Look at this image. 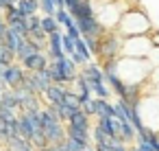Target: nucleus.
Instances as JSON below:
<instances>
[{
	"label": "nucleus",
	"instance_id": "nucleus-1",
	"mask_svg": "<svg viewBox=\"0 0 159 151\" xmlns=\"http://www.w3.org/2000/svg\"><path fill=\"white\" fill-rule=\"evenodd\" d=\"M150 70H152V66L148 64V59H135V57L118 59V77L126 85H146Z\"/></svg>",
	"mask_w": 159,
	"mask_h": 151
},
{
	"label": "nucleus",
	"instance_id": "nucleus-2",
	"mask_svg": "<svg viewBox=\"0 0 159 151\" xmlns=\"http://www.w3.org/2000/svg\"><path fill=\"white\" fill-rule=\"evenodd\" d=\"M116 31L120 33L122 40H126V37L148 35V33L152 31V27H150V20H148V16H146L144 11H139V9H129V11L122 13V18H120V22H118V27H116Z\"/></svg>",
	"mask_w": 159,
	"mask_h": 151
},
{
	"label": "nucleus",
	"instance_id": "nucleus-3",
	"mask_svg": "<svg viewBox=\"0 0 159 151\" xmlns=\"http://www.w3.org/2000/svg\"><path fill=\"white\" fill-rule=\"evenodd\" d=\"M48 72H50L52 83L63 85V88H70V83L79 77L81 68L66 55V57H61V59H57V61H50V64H48Z\"/></svg>",
	"mask_w": 159,
	"mask_h": 151
},
{
	"label": "nucleus",
	"instance_id": "nucleus-4",
	"mask_svg": "<svg viewBox=\"0 0 159 151\" xmlns=\"http://www.w3.org/2000/svg\"><path fill=\"white\" fill-rule=\"evenodd\" d=\"M137 112H139V118H142L144 127H148L152 131H159V96L157 94L146 92L139 99Z\"/></svg>",
	"mask_w": 159,
	"mask_h": 151
},
{
	"label": "nucleus",
	"instance_id": "nucleus-5",
	"mask_svg": "<svg viewBox=\"0 0 159 151\" xmlns=\"http://www.w3.org/2000/svg\"><path fill=\"white\" fill-rule=\"evenodd\" d=\"M152 44L148 35H139V37H126L122 42V53L120 57H135V59H146L150 53Z\"/></svg>",
	"mask_w": 159,
	"mask_h": 151
},
{
	"label": "nucleus",
	"instance_id": "nucleus-6",
	"mask_svg": "<svg viewBox=\"0 0 159 151\" xmlns=\"http://www.w3.org/2000/svg\"><path fill=\"white\" fill-rule=\"evenodd\" d=\"M122 37L118 31H107L102 37H100V53H98V59L105 61V59H118L120 53H122Z\"/></svg>",
	"mask_w": 159,
	"mask_h": 151
},
{
	"label": "nucleus",
	"instance_id": "nucleus-7",
	"mask_svg": "<svg viewBox=\"0 0 159 151\" xmlns=\"http://www.w3.org/2000/svg\"><path fill=\"white\" fill-rule=\"evenodd\" d=\"M24 75H26L24 66H22L20 61H13V64H9V66L5 68L2 77H0V83H2V88H11V90H16V88L22 85Z\"/></svg>",
	"mask_w": 159,
	"mask_h": 151
},
{
	"label": "nucleus",
	"instance_id": "nucleus-8",
	"mask_svg": "<svg viewBox=\"0 0 159 151\" xmlns=\"http://www.w3.org/2000/svg\"><path fill=\"white\" fill-rule=\"evenodd\" d=\"M76 27L81 31V37H102L107 29L98 22V18H87V20H76Z\"/></svg>",
	"mask_w": 159,
	"mask_h": 151
},
{
	"label": "nucleus",
	"instance_id": "nucleus-9",
	"mask_svg": "<svg viewBox=\"0 0 159 151\" xmlns=\"http://www.w3.org/2000/svg\"><path fill=\"white\" fill-rule=\"evenodd\" d=\"M61 37H63V29L57 31V33H50L48 40H46V48H44V53L48 55L50 61H57V59L66 57V55H63V48H61Z\"/></svg>",
	"mask_w": 159,
	"mask_h": 151
},
{
	"label": "nucleus",
	"instance_id": "nucleus-10",
	"mask_svg": "<svg viewBox=\"0 0 159 151\" xmlns=\"http://www.w3.org/2000/svg\"><path fill=\"white\" fill-rule=\"evenodd\" d=\"M48 64H50V59H48V55L44 51L42 53H35V55H31L29 59L22 61V66H24L26 72H39V70L48 68Z\"/></svg>",
	"mask_w": 159,
	"mask_h": 151
},
{
	"label": "nucleus",
	"instance_id": "nucleus-11",
	"mask_svg": "<svg viewBox=\"0 0 159 151\" xmlns=\"http://www.w3.org/2000/svg\"><path fill=\"white\" fill-rule=\"evenodd\" d=\"M66 90H68V88L52 83V85H50V88H48V90L42 94V101H44V105H52V107L61 105V103H63V96H66Z\"/></svg>",
	"mask_w": 159,
	"mask_h": 151
},
{
	"label": "nucleus",
	"instance_id": "nucleus-12",
	"mask_svg": "<svg viewBox=\"0 0 159 151\" xmlns=\"http://www.w3.org/2000/svg\"><path fill=\"white\" fill-rule=\"evenodd\" d=\"M81 75L87 79V81H105V70H102V66H100V61H89V64H85L83 68H81Z\"/></svg>",
	"mask_w": 159,
	"mask_h": 151
},
{
	"label": "nucleus",
	"instance_id": "nucleus-13",
	"mask_svg": "<svg viewBox=\"0 0 159 151\" xmlns=\"http://www.w3.org/2000/svg\"><path fill=\"white\" fill-rule=\"evenodd\" d=\"M44 134H46L48 144H61L66 140V123H55V125L46 127Z\"/></svg>",
	"mask_w": 159,
	"mask_h": 151
},
{
	"label": "nucleus",
	"instance_id": "nucleus-14",
	"mask_svg": "<svg viewBox=\"0 0 159 151\" xmlns=\"http://www.w3.org/2000/svg\"><path fill=\"white\" fill-rule=\"evenodd\" d=\"M66 136L72 138V140H76V142H81L83 147H92L94 144L92 142V129H76V127L66 125Z\"/></svg>",
	"mask_w": 159,
	"mask_h": 151
},
{
	"label": "nucleus",
	"instance_id": "nucleus-15",
	"mask_svg": "<svg viewBox=\"0 0 159 151\" xmlns=\"http://www.w3.org/2000/svg\"><path fill=\"white\" fill-rule=\"evenodd\" d=\"M89 83V92L94 99H107V101H113V92L109 88L107 81H87Z\"/></svg>",
	"mask_w": 159,
	"mask_h": 151
},
{
	"label": "nucleus",
	"instance_id": "nucleus-16",
	"mask_svg": "<svg viewBox=\"0 0 159 151\" xmlns=\"http://www.w3.org/2000/svg\"><path fill=\"white\" fill-rule=\"evenodd\" d=\"M105 81L109 83V88H111V92H113V99L124 101V96H126V83H124L118 75H105Z\"/></svg>",
	"mask_w": 159,
	"mask_h": 151
},
{
	"label": "nucleus",
	"instance_id": "nucleus-17",
	"mask_svg": "<svg viewBox=\"0 0 159 151\" xmlns=\"http://www.w3.org/2000/svg\"><path fill=\"white\" fill-rule=\"evenodd\" d=\"M66 125H70V127H76V129H92V125H94V118H92V116H87L83 110H76V112L70 116V120H68Z\"/></svg>",
	"mask_w": 159,
	"mask_h": 151
},
{
	"label": "nucleus",
	"instance_id": "nucleus-18",
	"mask_svg": "<svg viewBox=\"0 0 159 151\" xmlns=\"http://www.w3.org/2000/svg\"><path fill=\"white\" fill-rule=\"evenodd\" d=\"M0 105L9 107V110H16L20 114V96H18V92L11 90V88H5L2 94H0Z\"/></svg>",
	"mask_w": 159,
	"mask_h": 151
},
{
	"label": "nucleus",
	"instance_id": "nucleus-19",
	"mask_svg": "<svg viewBox=\"0 0 159 151\" xmlns=\"http://www.w3.org/2000/svg\"><path fill=\"white\" fill-rule=\"evenodd\" d=\"M102 118H113V101L96 99V114H94V120H102Z\"/></svg>",
	"mask_w": 159,
	"mask_h": 151
},
{
	"label": "nucleus",
	"instance_id": "nucleus-20",
	"mask_svg": "<svg viewBox=\"0 0 159 151\" xmlns=\"http://www.w3.org/2000/svg\"><path fill=\"white\" fill-rule=\"evenodd\" d=\"M135 138H137V129H135L131 123H120V129H118V140L131 147V144H135Z\"/></svg>",
	"mask_w": 159,
	"mask_h": 151
},
{
	"label": "nucleus",
	"instance_id": "nucleus-21",
	"mask_svg": "<svg viewBox=\"0 0 159 151\" xmlns=\"http://www.w3.org/2000/svg\"><path fill=\"white\" fill-rule=\"evenodd\" d=\"M42 51H44V46H39V44H37V42H33V40H26V44L16 53V59L22 64L24 59H29V57H31V55H35V53H42Z\"/></svg>",
	"mask_w": 159,
	"mask_h": 151
},
{
	"label": "nucleus",
	"instance_id": "nucleus-22",
	"mask_svg": "<svg viewBox=\"0 0 159 151\" xmlns=\"http://www.w3.org/2000/svg\"><path fill=\"white\" fill-rule=\"evenodd\" d=\"M16 7L22 13V18H29V16H35L39 11V0H18Z\"/></svg>",
	"mask_w": 159,
	"mask_h": 151
},
{
	"label": "nucleus",
	"instance_id": "nucleus-23",
	"mask_svg": "<svg viewBox=\"0 0 159 151\" xmlns=\"http://www.w3.org/2000/svg\"><path fill=\"white\" fill-rule=\"evenodd\" d=\"M26 40L29 37H22V35H18V33H13V31H7V40H5V46L9 48V51H13V53H18L24 44H26Z\"/></svg>",
	"mask_w": 159,
	"mask_h": 151
},
{
	"label": "nucleus",
	"instance_id": "nucleus-24",
	"mask_svg": "<svg viewBox=\"0 0 159 151\" xmlns=\"http://www.w3.org/2000/svg\"><path fill=\"white\" fill-rule=\"evenodd\" d=\"M5 147H7L9 151H35L33 142H31V140H24V138H13V140H9Z\"/></svg>",
	"mask_w": 159,
	"mask_h": 151
},
{
	"label": "nucleus",
	"instance_id": "nucleus-25",
	"mask_svg": "<svg viewBox=\"0 0 159 151\" xmlns=\"http://www.w3.org/2000/svg\"><path fill=\"white\" fill-rule=\"evenodd\" d=\"M42 31H44L46 35H50V33L61 31V27H59V22L55 20V16H42Z\"/></svg>",
	"mask_w": 159,
	"mask_h": 151
},
{
	"label": "nucleus",
	"instance_id": "nucleus-26",
	"mask_svg": "<svg viewBox=\"0 0 159 151\" xmlns=\"http://www.w3.org/2000/svg\"><path fill=\"white\" fill-rule=\"evenodd\" d=\"M2 18H5V22H7L9 27H11V24H16V22H20V20H24L16 5H11L9 9H5V11H2Z\"/></svg>",
	"mask_w": 159,
	"mask_h": 151
},
{
	"label": "nucleus",
	"instance_id": "nucleus-27",
	"mask_svg": "<svg viewBox=\"0 0 159 151\" xmlns=\"http://www.w3.org/2000/svg\"><path fill=\"white\" fill-rule=\"evenodd\" d=\"M61 29H63V33H66L68 37H72V40H79V37H81V31H79V27H76V20H74V18H70Z\"/></svg>",
	"mask_w": 159,
	"mask_h": 151
},
{
	"label": "nucleus",
	"instance_id": "nucleus-28",
	"mask_svg": "<svg viewBox=\"0 0 159 151\" xmlns=\"http://www.w3.org/2000/svg\"><path fill=\"white\" fill-rule=\"evenodd\" d=\"M63 105H68V107H70V110H74V112H76V110H81V101H79V96H76V94H74V92H72L70 88L66 90V96H63Z\"/></svg>",
	"mask_w": 159,
	"mask_h": 151
},
{
	"label": "nucleus",
	"instance_id": "nucleus-29",
	"mask_svg": "<svg viewBox=\"0 0 159 151\" xmlns=\"http://www.w3.org/2000/svg\"><path fill=\"white\" fill-rule=\"evenodd\" d=\"M92 142H94V144H96V142H111V140H109V136L102 131V127H100L98 123H94V125H92Z\"/></svg>",
	"mask_w": 159,
	"mask_h": 151
},
{
	"label": "nucleus",
	"instance_id": "nucleus-30",
	"mask_svg": "<svg viewBox=\"0 0 159 151\" xmlns=\"http://www.w3.org/2000/svg\"><path fill=\"white\" fill-rule=\"evenodd\" d=\"M13 61H18V59H16V53L9 51L5 44H0V64H2V66H9V64H13Z\"/></svg>",
	"mask_w": 159,
	"mask_h": 151
},
{
	"label": "nucleus",
	"instance_id": "nucleus-31",
	"mask_svg": "<svg viewBox=\"0 0 159 151\" xmlns=\"http://www.w3.org/2000/svg\"><path fill=\"white\" fill-rule=\"evenodd\" d=\"M24 22H26V29H29V33H33V31H42V16H39V13L24 18Z\"/></svg>",
	"mask_w": 159,
	"mask_h": 151
},
{
	"label": "nucleus",
	"instance_id": "nucleus-32",
	"mask_svg": "<svg viewBox=\"0 0 159 151\" xmlns=\"http://www.w3.org/2000/svg\"><path fill=\"white\" fill-rule=\"evenodd\" d=\"M59 147H61V151H85V149H87V147H83L81 142H76V140H72V138H68V136H66V140H63Z\"/></svg>",
	"mask_w": 159,
	"mask_h": 151
},
{
	"label": "nucleus",
	"instance_id": "nucleus-33",
	"mask_svg": "<svg viewBox=\"0 0 159 151\" xmlns=\"http://www.w3.org/2000/svg\"><path fill=\"white\" fill-rule=\"evenodd\" d=\"M61 48H63V55H72L74 51H76V40H72V37H68L66 33H63V37H61Z\"/></svg>",
	"mask_w": 159,
	"mask_h": 151
},
{
	"label": "nucleus",
	"instance_id": "nucleus-34",
	"mask_svg": "<svg viewBox=\"0 0 159 151\" xmlns=\"http://www.w3.org/2000/svg\"><path fill=\"white\" fill-rule=\"evenodd\" d=\"M31 142H33L35 151H37V149H44V147H48V140H46V134H44V129L35 131V136L31 138Z\"/></svg>",
	"mask_w": 159,
	"mask_h": 151
},
{
	"label": "nucleus",
	"instance_id": "nucleus-35",
	"mask_svg": "<svg viewBox=\"0 0 159 151\" xmlns=\"http://www.w3.org/2000/svg\"><path fill=\"white\" fill-rule=\"evenodd\" d=\"M76 53H81L83 57H87L89 61H94V55L89 53V48H87V42H85L83 37H79V40H76Z\"/></svg>",
	"mask_w": 159,
	"mask_h": 151
},
{
	"label": "nucleus",
	"instance_id": "nucleus-36",
	"mask_svg": "<svg viewBox=\"0 0 159 151\" xmlns=\"http://www.w3.org/2000/svg\"><path fill=\"white\" fill-rule=\"evenodd\" d=\"M20 114L16 112V110H9V107H0V120H5V123H11V120H16Z\"/></svg>",
	"mask_w": 159,
	"mask_h": 151
},
{
	"label": "nucleus",
	"instance_id": "nucleus-37",
	"mask_svg": "<svg viewBox=\"0 0 159 151\" xmlns=\"http://www.w3.org/2000/svg\"><path fill=\"white\" fill-rule=\"evenodd\" d=\"M81 110L87 114V116H92L94 118V114H96V99L92 96L89 101H85V103H81Z\"/></svg>",
	"mask_w": 159,
	"mask_h": 151
},
{
	"label": "nucleus",
	"instance_id": "nucleus-38",
	"mask_svg": "<svg viewBox=\"0 0 159 151\" xmlns=\"http://www.w3.org/2000/svg\"><path fill=\"white\" fill-rule=\"evenodd\" d=\"M70 18H72V16H70V11H68L66 7H63V9H57V13H55V20L59 22V27H63Z\"/></svg>",
	"mask_w": 159,
	"mask_h": 151
},
{
	"label": "nucleus",
	"instance_id": "nucleus-39",
	"mask_svg": "<svg viewBox=\"0 0 159 151\" xmlns=\"http://www.w3.org/2000/svg\"><path fill=\"white\" fill-rule=\"evenodd\" d=\"M146 59H148V64H150L152 68H155V66H159V46H152Z\"/></svg>",
	"mask_w": 159,
	"mask_h": 151
},
{
	"label": "nucleus",
	"instance_id": "nucleus-40",
	"mask_svg": "<svg viewBox=\"0 0 159 151\" xmlns=\"http://www.w3.org/2000/svg\"><path fill=\"white\" fill-rule=\"evenodd\" d=\"M9 140V123L0 120V144L5 147V142Z\"/></svg>",
	"mask_w": 159,
	"mask_h": 151
},
{
	"label": "nucleus",
	"instance_id": "nucleus-41",
	"mask_svg": "<svg viewBox=\"0 0 159 151\" xmlns=\"http://www.w3.org/2000/svg\"><path fill=\"white\" fill-rule=\"evenodd\" d=\"M129 149H131V151H155L150 142H135V144H131Z\"/></svg>",
	"mask_w": 159,
	"mask_h": 151
},
{
	"label": "nucleus",
	"instance_id": "nucleus-42",
	"mask_svg": "<svg viewBox=\"0 0 159 151\" xmlns=\"http://www.w3.org/2000/svg\"><path fill=\"white\" fill-rule=\"evenodd\" d=\"M7 31H9V24L5 22L2 13H0V44H5V40H7Z\"/></svg>",
	"mask_w": 159,
	"mask_h": 151
},
{
	"label": "nucleus",
	"instance_id": "nucleus-43",
	"mask_svg": "<svg viewBox=\"0 0 159 151\" xmlns=\"http://www.w3.org/2000/svg\"><path fill=\"white\" fill-rule=\"evenodd\" d=\"M111 151H131L129 144L120 142V140H111Z\"/></svg>",
	"mask_w": 159,
	"mask_h": 151
},
{
	"label": "nucleus",
	"instance_id": "nucleus-44",
	"mask_svg": "<svg viewBox=\"0 0 159 151\" xmlns=\"http://www.w3.org/2000/svg\"><path fill=\"white\" fill-rule=\"evenodd\" d=\"M92 147H94V151H111V142H96Z\"/></svg>",
	"mask_w": 159,
	"mask_h": 151
},
{
	"label": "nucleus",
	"instance_id": "nucleus-45",
	"mask_svg": "<svg viewBox=\"0 0 159 151\" xmlns=\"http://www.w3.org/2000/svg\"><path fill=\"white\" fill-rule=\"evenodd\" d=\"M148 83H159V66H155L150 70V77H148Z\"/></svg>",
	"mask_w": 159,
	"mask_h": 151
},
{
	"label": "nucleus",
	"instance_id": "nucleus-46",
	"mask_svg": "<svg viewBox=\"0 0 159 151\" xmlns=\"http://www.w3.org/2000/svg\"><path fill=\"white\" fill-rule=\"evenodd\" d=\"M150 144H152L155 151H159V131H152V136H150Z\"/></svg>",
	"mask_w": 159,
	"mask_h": 151
},
{
	"label": "nucleus",
	"instance_id": "nucleus-47",
	"mask_svg": "<svg viewBox=\"0 0 159 151\" xmlns=\"http://www.w3.org/2000/svg\"><path fill=\"white\" fill-rule=\"evenodd\" d=\"M148 37H150V44H152V46H159V33H152V31H150Z\"/></svg>",
	"mask_w": 159,
	"mask_h": 151
},
{
	"label": "nucleus",
	"instance_id": "nucleus-48",
	"mask_svg": "<svg viewBox=\"0 0 159 151\" xmlns=\"http://www.w3.org/2000/svg\"><path fill=\"white\" fill-rule=\"evenodd\" d=\"M146 92H150V94H157L159 96V83H148V90Z\"/></svg>",
	"mask_w": 159,
	"mask_h": 151
},
{
	"label": "nucleus",
	"instance_id": "nucleus-49",
	"mask_svg": "<svg viewBox=\"0 0 159 151\" xmlns=\"http://www.w3.org/2000/svg\"><path fill=\"white\" fill-rule=\"evenodd\" d=\"M11 5H13V2H11V0H0V13H2L5 9H9Z\"/></svg>",
	"mask_w": 159,
	"mask_h": 151
},
{
	"label": "nucleus",
	"instance_id": "nucleus-50",
	"mask_svg": "<svg viewBox=\"0 0 159 151\" xmlns=\"http://www.w3.org/2000/svg\"><path fill=\"white\" fill-rule=\"evenodd\" d=\"M50 2H52L57 9H63V0H50Z\"/></svg>",
	"mask_w": 159,
	"mask_h": 151
},
{
	"label": "nucleus",
	"instance_id": "nucleus-51",
	"mask_svg": "<svg viewBox=\"0 0 159 151\" xmlns=\"http://www.w3.org/2000/svg\"><path fill=\"white\" fill-rule=\"evenodd\" d=\"M11 2H13V5H18V0H11Z\"/></svg>",
	"mask_w": 159,
	"mask_h": 151
},
{
	"label": "nucleus",
	"instance_id": "nucleus-52",
	"mask_svg": "<svg viewBox=\"0 0 159 151\" xmlns=\"http://www.w3.org/2000/svg\"><path fill=\"white\" fill-rule=\"evenodd\" d=\"M2 151H9V149H7V147H2Z\"/></svg>",
	"mask_w": 159,
	"mask_h": 151
},
{
	"label": "nucleus",
	"instance_id": "nucleus-53",
	"mask_svg": "<svg viewBox=\"0 0 159 151\" xmlns=\"http://www.w3.org/2000/svg\"><path fill=\"white\" fill-rule=\"evenodd\" d=\"M0 90H5V88H2V83H0Z\"/></svg>",
	"mask_w": 159,
	"mask_h": 151
},
{
	"label": "nucleus",
	"instance_id": "nucleus-54",
	"mask_svg": "<svg viewBox=\"0 0 159 151\" xmlns=\"http://www.w3.org/2000/svg\"><path fill=\"white\" fill-rule=\"evenodd\" d=\"M0 94H2V90H0ZM0 107H2V105H0Z\"/></svg>",
	"mask_w": 159,
	"mask_h": 151
},
{
	"label": "nucleus",
	"instance_id": "nucleus-55",
	"mask_svg": "<svg viewBox=\"0 0 159 151\" xmlns=\"http://www.w3.org/2000/svg\"><path fill=\"white\" fill-rule=\"evenodd\" d=\"M0 151H2V144H0Z\"/></svg>",
	"mask_w": 159,
	"mask_h": 151
}]
</instances>
